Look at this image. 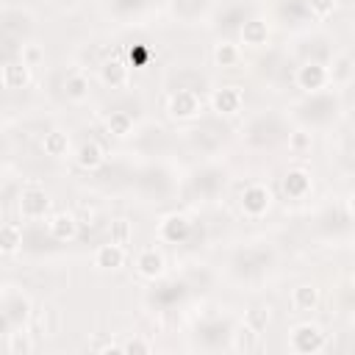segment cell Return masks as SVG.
<instances>
[{
	"label": "cell",
	"instance_id": "obj_1",
	"mask_svg": "<svg viewBox=\"0 0 355 355\" xmlns=\"http://www.w3.org/2000/svg\"><path fill=\"white\" fill-rule=\"evenodd\" d=\"M28 316H31L28 297H22L17 291H6V297H3V330L8 333V330L22 327L28 322Z\"/></svg>",
	"mask_w": 355,
	"mask_h": 355
},
{
	"label": "cell",
	"instance_id": "obj_2",
	"mask_svg": "<svg viewBox=\"0 0 355 355\" xmlns=\"http://www.w3.org/2000/svg\"><path fill=\"white\" fill-rule=\"evenodd\" d=\"M202 111V100L194 89H178L172 97H169V116L172 119H180V122H189L194 116H200Z\"/></svg>",
	"mask_w": 355,
	"mask_h": 355
},
{
	"label": "cell",
	"instance_id": "obj_3",
	"mask_svg": "<svg viewBox=\"0 0 355 355\" xmlns=\"http://www.w3.org/2000/svg\"><path fill=\"white\" fill-rule=\"evenodd\" d=\"M324 341H327V338H324L322 327H316V324H311V322L297 324V327L291 330V338H288L291 349H294V352H302V355L319 352V349L324 347Z\"/></svg>",
	"mask_w": 355,
	"mask_h": 355
},
{
	"label": "cell",
	"instance_id": "obj_4",
	"mask_svg": "<svg viewBox=\"0 0 355 355\" xmlns=\"http://www.w3.org/2000/svg\"><path fill=\"white\" fill-rule=\"evenodd\" d=\"M297 86L302 89V92H311V94H319L333 78H330V69L324 67V64H319V61H308V64H302L300 69H297Z\"/></svg>",
	"mask_w": 355,
	"mask_h": 355
},
{
	"label": "cell",
	"instance_id": "obj_5",
	"mask_svg": "<svg viewBox=\"0 0 355 355\" xmlns=\"http://www.w3.org/2000/svg\"><path fill=\"white\" fill-rule=\"evenodd\" d=\"M47 208H50V197H47V191L39 183H31V186L22 189V194H19V214L25 219H42L47 214Z\"/></svg>",
	"mask_w": 355,
	"mask_h": 355
},
{
	"label": "cell",
	"instance_id": "obj_6",
	"mask_svg": "<svg viewBox=\"0 0 355 355\" xmlns=\"http://www.w3.org/2000/svg\"><path fill=\"white\" fill-rule=\"evenodd\" d=\"M269 205H272V194H269V189L263 183L244 186V191H241V211L247 216H255L258 219V216H263L269 211Z\"/></svg>",
	"mask_w": 355,
	"mask_h": 355
},
{
	"label": "cell",
	"instance_id": "obj_7",
	"mask_svg": "<svg viewBox=\"0 0 355 355\" xmlns=\"http://www.w3.org/2000/svg\"><path fill=\"white\" fill-rule=\"evenodd\" d=\"M189 233H191V222H189L183 214H169V216H164L161 225H158V236H161V241H169V244H180V241H186Z\"/></svg>",
	"mask_w": 355,
	"mask_h": 355
},
{
	"label": "cell",
	"instance_id": "obj_8",
	"mask_svg": "<svg viewBox=\"0 0 355 355\" xmlns=\"http://www.w3.org/2000/svg\"><path fill=\"white\" fill-rule=\"evenodd\" d=\"M241 103H244V94H241V89H236V86H222V89H216L214 97H211L214 111H216V114H225V116L239 114V111H241Z\"/></svg>",
	"mask_w": 355,
	"mask_h": 355
},
{
	"label": "cell",
	"instance_id": "obj_9",
	"mask_svg": "<svg viewBox=\"0 0 355 355\" xmlns=\"http://www.w3.org/2000/svg\"><path fill=\"white\" fill-rule=\"evenodd\" d=\"M78 225H80V222H78L75 214L61 211V214H53V216H50L47 230H50V236H53L55 241H69V239L78 236Z\"/></svg>",
	"mask_w": 355,
	"mask_h": 355
},
{
	"label": "cell",
	"instance_id": "obj_10",
	"mask_svg": "<svg viewBox=\"0 0 355 355\" xmlns=\"http://www.w3.org/2000/svg\"><path fill=\"white\" fill-rule=\"evenodd\" d=\"M31 69L33 67H28L22 58H8L3 64V86L6 89H22V86H28Z\"/></svg>",
	"mask_w": 355,
	"mask_h": 355
},
{
	"label": "cell",
	"instance_id": "obj_11",
	"mask_svg": "<svg viewBox=\"0 0 355 355\" xmlns=\"http://www.w3.org/2000/svg\"><path fill=\"white\" fill-rule=\"evenodd\" d=\"M100 75H103V83L111 86V89H125L128 86V78H130V67L122 61V58H111L100 67Z\"/></svg>",
	"mask_w": 355,
	"mask_h": 355
},
{
	"label": "cell",
	"instance_id": "obj_12",
	"mask_svg": "<svg viewBox=\"0 0 355 355\" xmlns=\"http://www.w3.org/2000/svg\"><path fill=\"white\" fill-rule=\"evenodd\" d=\"M136 272H139L141 277H147V280L161 277V275H164V255L155 252L153 247H150V250H141V252L136 255Z\"/></svg>",
	"mask_w": 355,
	"mask_h": 355
},
{
	"label": "cell",
	"instance_id": "obj_13",
	"mask_svg": "<svg viewBox=\"0 0 355 355\" xmlns=\"http://www.w3.org/2000/svg\"><path fill=\"white\" fill-rule=\"evenodd\" d=\"M125 263V247L116 244V241H108V244H100L97 252H94V266L100 269H119Z\"/></svg>",
	"mask_w": 355,
	"mask_h": 355
},
{
	"label": "cell",
	"instance_id": "obj_14",
	"mask_svg": "<svg viewBox=\"0 0 355 355\" xmlns=\"http://www.w3.org/2000/svg\"><path fill=\"white\" fill-rule=\"evenodd\" d=\"M283 191H286V197H291V200H302V197L311 191V175H308L305 169H291V172H286V178H283Z\"/></svg>",
	"mask_w": 355,
	"mask_h": 355
},
{
	"label": "cell",
	"instance_id": "obj_15",
	"mask_svg": "<svg viewBox=\"0 0 355 355\" xmlns=\"http://www.w3.org/2000/svg\"><path fill=\"white\" fill-rule=\"evenodd\" d=\"M308 111H305V116L308 119H313V122H327L333 114H336V100L330 97V94H311V103L305 105Z\"/></svg>",
	"mask_w": 355,
	"mask_h": 355
},
{
	"label": "cell",
	"instance_id": "obj_16",
	"mask_svg": "<svg viewBox=\"0 0 355 355\" xmlns=\"http://www.w3.org/2000/svg\"><path fill=\"white\" fill-rule=\"evenodd\" d=\"M75 161H78V166H80V169L94 172V169H100V166H103L105 155H103V147H100L97 141H83V144L78 147Z\"/></svg>",
	"mask_w": 355,
	"mask_h": 355
},
{
	"label": "cell",
	"instance_id": "obj_17",
	"mask_svg": "<svg viewBox=\"0 0 355 355\" xmlns=\"http://www.w3.org/2000/svg\"><path fill=\"white\" fill-rule=\"evenodd\" d=\"M291 305L297 308V311H313L316 305H319V288L316 286H311V283H300L294 291H291Z\"/></svg>",
	"mask_w": 355,
	"mask_h": 355
},
{
	"label": "cell",
	"instance_id": "obj_18",
	"mask_svg": "<svg viewBox=\"0 0 355 355\" xmlns=\"http://www.w3.org/2000/svg\"><path fill=\"white\" fill-rule=\"evenodd\" d=\"M258 330H252L247 322L241 324V327H236L233 333H230V347L236 349V352H252L255 347H258Z\"/></svg>",
	"mask_w": 355,
	"mask_h": 355
},
{
	"label": "cell",
	"instance_id": "obj_19",
	"mask_svg": "<svg viewBox=\"0 0 355 355\" xmlns=\"http://www.w3.org/2000/svg\"><path fill=\"white\" fill-rule=\"evenodd\" d=\"M6 352L8 355H31L33 352V338L22 327L6 333Z\"/></svg>",
	"mask_w": 355,
	"mask_h": 355
},
{
	"label": "cell",
	"instance_id": "obj_20",
	"mask_svg": "<svg viewBox=\"0 0 355 355\" xmlns=\"http://www.w3.org/2000/svg\"><path fill=\"white\" fill-rule=\"evenodd\" d=\"M64 94L72 100V103H83L89 97V78L83 72H72L67 80H64Z\"/></svg>",
	"mask_w": 355,
	"mask_h": 355
},
{
	"label": "cell",
	"instance_id": "obj_21",
	"mask_svg": "<svg viewBox=\"0 0 355 355\" xmlns=\"http://www.w3.org/2000/svg\"><path fill=\"white\" fill-rule=\"evenodd\" d=\"M230 333H233V330H230L225 322H219V319H216V322H205V324L197 327V336H200L205 344H211V347H214V344H222L225 338H230Z\"/></svg>",
	"mask_w": 355,
	"mask_h": 355
},
{
	"label": "cell",
	"instance_id": "obj_22",
	"mask_svg": "<svg viewBox=\"0 0 355 355\" xmlns=\"http://www.w3.org/2000/svg\"><path fill=\"white\" fill-rule=\"evenodd\" d=\"M183 294H186V286L178 283V280H169V283H164V286H158V288L153 291V302H158L161 308H166V305L178 302Z\"/></svg>",
	"mask_w": 355,
	"mask_h": 355
},
{
	"label": "cell",
	"instance_id": "obj_23",
	"mask_svg": "<svg viewBox=\"0 0 355 355\" xmlns=\"http://www.w3.org/2000/svg\"><path fill=\"white\" fill-rule=\"evenodd\" d=\"M42 150H44L50 158H61V155H67V150H69V139H67V133H61V130H50V133H44V139H42Z\"/></svg>",
	"mask_w": 355,
	"mask_h": 355
},
{
	"label": "cell",
	"instance_id": "obj_24",
	"mask_svg": "<svg viewBox=\"0 0 355 355\" xmlns=\"http://www.w3.org/2000/svg\"><path fill=\"white\" fill-rule=\"evenodd\" d=\"M266 36H269V31H266V22H261V19H247V22L241 25V39H244V44H252V47L266 44Z\"/></svg>",
	"mask_w": 355,
	"mask_h": 355
},
{
	"label": "cell",
	"instance_id": "obj_25",
	"mask_svg": "<svg viewBox=\"0 0 355 355\" xmlns=\"http://www.w3.org/2000/svg\"><path fill=\"white\" fill-rule=\"evenodd\" d=\"M19 244H22V227L17 222H6L3 225V233H0V250H3V255H11Z\"/></svg>",
	"mask_w": 355,
	"mask_h": 355
},
{
	"label": "cell",
	"instance_id": "obj_26",
	"mask_svg": "<svg viewBox=\"0 0 355 355\" xmlns=\"http://www.w3.org/2000/svg\"><path fill=\"white\" fill-rule=\"evenodd\" d=\"M280 14H283V17H288V22H291V25H300L302 19H308V17H311V11H308V3H305V0H283Z\"/></svg>",
	"mask_w": 355,
	"mask_h": 355
},
{
	"label": "cell",
	"instance_id": "obj_27",
	"mask_svg": "<svg viewBox=\"0 0 355 355\" xmlns=\"http://www.w3.org/2000/svg\"><path fill=\"white\" fill-rule=\"evenodd\" d=\"M239 58H241V53H239V47L233 42H219L216 50H214V61L219 67H236Z\"/></svg>",
	"mask_w": 355,
	"mask_h": 355
},
{
	"label": "cell",
	"instance_id": "obj_28",
	"mask_svg": "<svg viewBox=\"0 0 355 355\" xmlns=\"http://www.w3.org/2000/svg\"><path fill=\"white\" fill-rule=\"evenodd\" d=\"M130 130H133V119H130V114H125V111H114V114L108 116V133L125 139V136H130Z\"/></svg>",
	"mask_w": 355,
	"mask_h": 355
},
{
	"label": "cell",
	"instance_id": "obj_29",
	"mask_svg": "<svg viewBox=\"0 0 355 355\" xmlns=\"http://www.w3.org/2000/svg\"><path fill=\"white\" fill-rule=\"evenodd\" d=\"M205 0H172V11L183 19H194L200 11H202Z\"/></svg>",
	"mask_w": 355,
	"mask_h": 355
},
{
	"label": "cell",
	"instance_id": "obj_30",
	"mask_svg": "<svg viewBox=\"0 0 355 355\" xmlns=\"http://www.w3.org/2000/svg\"><path fill=\"white\" fill-rule=\"evenodd\" d=\"M130 239H133V230H130V222H128V219H116V222H111V241L128 247Z\"/></svg>",
	"mask_w": 355,
	"mask_h": 355
},
{
	"label": "cell",
	"instance_id": "obj_31",
	"mask_svg": "<svg viewBox=\"0 0 355 355\" xmlns=\"http://www.w3.org/2000/svg\"><path fill=\"white\" fill-rule=\"evenodd\" d=\"M244 322H247L252 330H258V333H261V330L266 327V322H269V311H266V308H250Z\"/></svg>",
	"mask_w": 355,
	"mask_h": 355
},
{
	"label": "cell",
	"instance_id": "obj_32",
	"mask_svg": "<svg viewBox=\"0 0 355 355\" xmlns=\"http://www.w3.org/2000/svg\"><path fill=\"white\" fill-rule=\"evenodd\" d=\"M305 3H308L311 17H319V19L330 17V14H333V8H336V0H305Z\"/></svg>",
	"mask_w": 355,
	"mask_h": 355
},
{
	"label": "cell",
	"instance_id": "obj_33",
	"mask_svg": "<svg viewBox=\"0 0 355 355\" xmlns=\"http://www.w3.org/2000/svg\"><path fill=\"white\" fill-rule=\"evenodd\" d=\"M128 61H130V67H147V61H150V47H147V44L130 47V50H128Z\"/></svg>",
	"mask_w": 355,
	"mask_h": 355
},
{
	"label": "cell",
	"instance_id": "obj_34",
	"mask_svg": "<svg viewBox=\"0 0 355 355\" xmlns=\"http://www.w3.org/2000/svg\"><path fill=\"white\" fill-rule=\"evenodd\" d=\"M19 58H22L28 67H39V61L44 58V53H42L36 44H22V47H19Z\"/></svg>",
	"mask_w": 355,
	"mask_h": 355
},
{
	"label": "cell",
	"instance_id": "obj_35",
	"mask_svg": "<svg viewBox=\"0 0 355 355\" xmlns=\"http://www.w3.org/2000/svg\"><path fill=\"white\" fill-rule=\"evenodd\" d=\"M194 183H197V189L202 186V189L211 194V191H214V189L222 183V178H219V172H211V169H205L202 175H197V180H194Z\"/></svg>",
	"mask_w": 355,
	"mask_h": 355
},
{
	"label": "cell",
	"instance_id": "obj_36",
	"mask_svg": "<svg viewBox=\"0 0 355 355\" xmlns=\"http://www.w3.org/2000/svg\"><path fill=\"white\" fill-rule=\"evenodd\" d=\"M288 147L297 150V153L308 150V147H311V133H305V130H294V133H288Z\"/></svg>",
	"mask_w": 355,
	"mask_h": 355
},
{
	"label": "cell",
	"instance_id": "obj_37",
	"mask_svg": "<svg viewBox=\"0 0 355 355\" xmlns=\"http://www.w3.org/2000/svg\"><path fill=\"white\" fill-rule=\"evenodd\" d=\"M150 0H111V6H114V11H119V14H128V11H139V8H144Z\"/></svg>",
	"mask_w": 355,
	"mask_h": 355
},
{
	"label": "cell",
	"instance_id": "obj_38",
	"mask_svg": "<svg viewBox=\"0 0 355 355\" xmlns=\"http://www.w3.org/2000/svg\"><path fill=\"white\" fill-rule=\"evenodd\" d=\"M247 14H244V8H230L222 19H225V28H236V25H244L247 19H244Z\"/></svg>",
	"mask_w": 355,
	"mask_h": 355
},
{
	"label": "cell",
	"instance_id": "obj_39",
	"mask_svg": "<svg viewBox=\"0 0 355 355\" xmlns=\"http://www.w3.org/2000/svg\"><path fill=\"white\" fill-rule=\"evenodd\" d=\"M347 75H349V58L347 55H338L336 64H333V69H330V78L336 80V78H347Z\"/></svg>",
	"mask_w": 355,
	"mask_h": 355
},
{
	"label": "cell",
	"instance_id": "obj_40",
	"mask_svg": "<svg viewBox=\"0 0 355 355\" xmlns=\"http://www.w3.org/2000/svg\"><path fill=\"white\" fill-rule=\"evenodd\" d=\"M122 347H125V352H150L153 349V344L150 341H141V338H133V341H128Z\"/></svg>",
	"mask_w": 355,
	"mask_h": 355
},
{
	"label": "cell",
	"instance_id": "obj_41",
	"mask_svg": "<svg viewBox=\"0 0 355 355\" xmlns=\"http://www.w3.org/2000/svg\"><path fill=\"white\" fill-rule=\"evenodd\" d=\"M349 211H352V216H355V194L349 197Z\"/></svg>",
	"mask_w": 355,
	"mask_h": 355
},
{
	"label": "cell",
	"instance_id": "obj_42",
	"mask_svg": "<svg viewBox=\"0 0 355 355\" xmlns=\"http://www.w3.org/2000/svg\"><path fill=\"white\" fill-rule=\"evenodd\" d=\"M352 288H355V277H352Z\"/></svg>",
	"mask_w": 355,
	"mask_h": 355
}]
</instances>
